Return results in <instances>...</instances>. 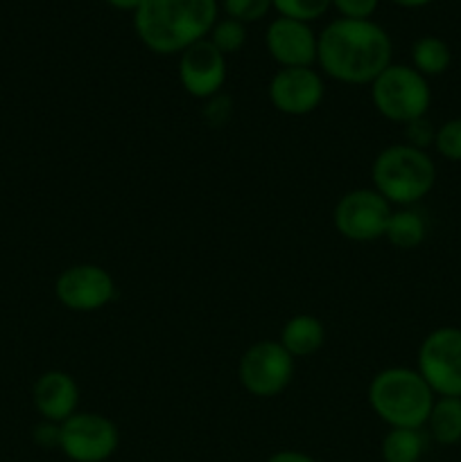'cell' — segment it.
<instances>
[{
	"instance_id": "1",
	"label": "cell",
	"mask_w": 461,
	"mask_h": 462,
	"mask_svg": "<svg viewBox=\"0 0 461 462\" xmlns=\"http://www.w3.org/2000/svg\"><path fill=\"white\" fill-rule=\"evenodd\" d=\"M391 39L378 23L339 18L319 34L316 63L330 79L371 86L384 68L391 66Z\"/></svg>"
},
{
	"instance_id": "2",
	"label": "cell",
	"mask_w": 461,
	"mask_h": 462,
	"mask_svg": "<svg viewBox=\"0 0 461 462\" xmlns=\"http://www.w3.org/2000/svg\"><path fill=\"white\" fill-rule=\"evenodd\" d=\"M217 23V0H143L134 12L140 43L154 54H181L208 39Z\"/></svg>"
},
{
	"instance_id": "3",
	"label": "cell",
	"mask_w": 461,
	"mask_h": 462,
	"mask_svg": "<svg viewBox=\"0 0 461 462\" xmlns=\"http://www.w3.org/2000/svg\"><path fill=\"white\" fill-rule=\"evenodd\" d=\"M366 400L389 429H423L437 395L416 368L391 365L373 374Z\"/></svg>"
},
{
	"instance_id": "4",
	"label": "cell",
	"mask_w": 461,
	"mask_h": 462,
	"mask_svg": "<svg viewBox=\"0 0 461 462\" xmlns=\"http://www.w3.org/2000/svg\"><path fill=\"white\" fill-rule=\"evenodd\" d=\"M375 192L391 206L411 208L423 201L437 185V162L428 152L400 143L384 147L371 165Z\"/></svg>"
},
{
	"instance_id": "5",
	"label": "cell",
	"mask_w": 461,
	"mask_h": 462,
	"mask_svg": "<svg viewBox=\"0 0 461 462\" xmlns=\"http://www.w3.org/2000/svg\"><path fill=\"white\" fill-rule=\"evenodd\" d=\"M371 102L384 120L405 126L428 116L432 88L428 77L411 66L391 63L371 84Z\"/></svg>"
},
{
	"instance_id": "6",
	"label": "cell",
	"mask_w": 461,
	"mask_h": 462,
	"mask_svg": "<svg viewBox=\"0 0 461 462\" xmlns=\"http://www.w3.org/2000/svg\"><path fill=\"white\" fill-rule=\"evenodd\" d=\"M416 370L437 397H461V328L432 329L420 341Z\"/></svg>"
},
{
	"instance_id": "7",
	"label": "cell",
	"mask_w": 461,
	"mask_h": 462,
	"mask_svg": "<svg viewBox=\"0 0 461 462\" xmlns=\"http://www.w3.org/2000/svg\"><path fill=\"white\" fill-rule=\"evenodd\" d=\"M294 361L280 341H256L240 356L238 379L249 395L271 400L292 383Z\"/></svg>"
},
{
	"instance_id": "8",
	"label": "cell",
	"mask_w": 461,
	"mask_h": 462,
	"mask_svg": "<svg viewBox=\"0 0 461 462\" xmlns=\"http://www.w3.org/2000/svg\"><path fill=\"white\" fill-rule=\"evenodd\" d=\"M393 206L373 188H357L343 194L333 210V224L342 237L351 242L384 239Z\"/></svg>"
},
{
	"instance_id": "9",
	"label": "cell",
	"mask_w": 461,
	"mask_h": 462,
	"mask_svg": "<svg viewBox=\"0 0 461 462\" xmlns=\"http://www.w3.org/2000/svg\"><path fill=\"white\" fill-rule=\"evenodd\" d=\"M120 447V431L107 415L77 411L61 422L59 451L72 462H107Z\"/></svg>"
},
{
	"instance_id": "10",
	"label": "cell",
	"mask_w": 461,
	"mask_h": 462,
	"mask_svg": "<svg viewBox=\"0 0 461 462\" xmlns=\"http://www.w3.org/2000/svg\"><path fill=\"white\" fill-rule=\"evenodd\" d=\"M59 305L77 314H90L111 305L116 298V280L99 264H72L54 280Z\"/></svg>"
},
{
	"instance_id": "11",
	"label": "cell",
	"mask_w": 461,
	"mask_h": 462,
	"mask_svg": "<svg viewBox=\"0 0 461 462\" xmlns=\"http://www.w3.org/2000/svg\"><path fill=\"white\" fill-rule=\"evenodd\" d=\"M324 97L325 84L315 68H280L269 81V102L283 116H310Z\"/></svg>"
},
{
	"instance_id": "12",
	"label": "cell",
	"mask_w": 461,
	"mask_h": 462,
	"mask_svg": "<svg viewBox=\"0 0 461 462\" xmlns=\"http://www.w3.org/2000/svg\"><path fill=\"white\" fill-rule=\"evenodd\" d=\"M226 57L208 39L179 54V81L194 99L217 97L226 84Z\"/></svg>"
},
{
	"instance_id": "13",
	"label": "cell",
	"mask_w": 461,
	"mask_h": 462,
	"mask_svg": "<svg viewBox=\"0 0 461 462\" xmlns=\"http://www.w3.org/2000/svg\"><path fill=\"white\" fill-rule=\"evenodd\" d=\"M265 43L280 68H312L316 63L319 36L307 23L278 16L267 27Z\"/></svg>"
},
{
	"instance_id": "14",
	"label": "cell",
	"mask_w": 461,
	"mask_h": 462,
	"mask_svg": "<svg viewBox=\"0 0 461 462\" xmlns=\"http://www.w3.org/2000/svg\"><path fill=\"white\" fill-rule=\"evenodd\" d=\"M32 402L45 422L61 424L77 413L80 386L72 374L63 373V370H48L34 382Z\"/></svg>"
},
{
	"instance_id": "15",
	"label": "cell",
	"mask_w": 461,
	"mask_h": 462,
	"mask_svg": "<svg viewBox=\"0 0 461 462\" xmlns=\"http://www.w3.org/2000/svg\"><path fill=\"white\" fill-rule=\"evenodd\" d=\"M278 341L294 359H306L324 347L325 328L316 316L296 314L283 325Z\"/></svg>"
},
{
	"instance_id": "16",
	"label": "cell",
	"mask_w": 461,
	"mask_h": 462,
	"mask_svg": "<svg viewBox=\"0 0 461 462\" xmlns=\"http://www.w3.org/2000/svg\"><path fill=\"white\" fill-rule=\"evenodd\" d=\"M429 438L443 447L461 442V397H437L425 422Z\"/></svg>"
},
{
	"instance_id": "17",
	"label": "cell",
	"mask_w": 461,
	"mask_h": 462,
	"mask_svg": "<svg viewBox=\"0 0 461 462\" xmlns=\"http://www.w3.org/2000/svg\"><path fill=\"white\" fill-rule=\"evenodd\" d=\"M428 237V221L414 208H398L391 212V219L387 224V239L391 246L400 248V251H414Z\"/></svg>"
},
{
	"instance_id": "18",
	"label": "cell",
	"mask_w": 461,
	"mask_h": 462,
	"mask_svg": "<svg viewBox=\"0 0 461 462\" xmlns=\"http://www.w3.org/2000/svg\"><path fill=\"white\" fill-rule=\"evenodd\" d=\"M428 447L423 429H389L387 436L382 438V454L384 462H420Z\"/></svg>"
},
{
	"instance_id": "19",
	"label": "cell",
	"mask_w": 461,
	"mask_h": 462,
	"mask_svg": "<svg viewBox=\"0 0 461 462\" xmlns=\"http://www.w3.org/2000/svg\"><path fill=\"white\" fill-rule=\"evenodd\" d=\"M452 50L438 36H420L411 48V68L423 77H438L450 68Z\"/></svg>"
},
{
	"instance_id": "20",
	"label": "cell",
	"mask_w": 461,
	"mask_h": 462,
	"mask_svg": "<svg viewBox=\"0 0 461 462\" xmlns=\"http://www.w3.org/2000/svg\"><path fill=\"white\" fill-rule=\"evenodd\" d=\"M208 41L224 57H229V54H235L238 50H242L244 41H247V27H244V23L233 21V18H224V21L215 23V27L208 34Z\"/></svg>"
},
{
	"instance_id": "21",
	"label": "cell",
	"mask_w": 461,
	"mask_h": 462,
	"mask_svg": "<svg viewBox=\"0 0 461 462\" xmlns=\"http://www.w3.org/2000/svg\"><path fill=\"white\" fill-rule=\"evenodd\" d=\"M333 5V0H271V7L285 18H294V21L310 23L324 16L325 9Z\"/></svg>"
},
{
	"instance_id": "22",
	"label": "cell",
	"mask_w": 461,
	"mask_h": 462,
	"mask_svg": "<svg viewBox=\"0 0 461 462\" xmlns=\"http://www.w3.org/2000/svg\"><path fill=\"white\" fill-rule=\"evenodd\" d=\"M434 149L450 162H461V117H450L437 126Z\"/></svg>"
},
{
	"instance_id": "23",
	"label": "cell",
	"mask_w": 461,
	"mask_h": 462,
	"mask_svg": "<svg viewBox=\"0 0 461 462\" xmlns=\"http://www.w3.org/2000/svg\"><path fill=\"white\" fill-rule=\"evenodd\" d=\"M224 9L229 18L240 23H256L267 16L271 9V0H224Z\"/></svg>"
},
{
	"instance_id": "24",
	"label": "cell",
	"mask_w": 461,
	"mask_h": 462,
	"mask_svg": "<svg viewBox=\"0 0 461 462\" xmlns=\"http://www.w3.org/2000/svg\"><path fill=\"white\" fill-rule=\"evenodd\" d=\"M405 129V143L411 144L416 149H423L428 152L429 147H434V138H437V126L428 120V116L419 117V120L409 122V125L402 126Z\"/></svg>"
},
{
	"instance_id": "25",
	"label": "cell",
	"mask_w": 461,
	"mask_h": 462,
	"mask_svg": "<svg viewBox=\"0 0 461 462\" xmlns=\"http://www.w3.org/2000/svg\"><path fill=\"white\" fill-rule=\"evenodd\" d=\"M378 3L380 0H333L342 18H353V21H371Z\"/></svg>"
},
{
	"instance_id": "26",
	"label": "cell",
	"mask_w": 461,
	"mask_h": 462,
	"mask_svg": "<svg viewBox=\"0 0 461 462\" xmlns=\"http://www.w3.org/2000/svg\"><path fill=\"white\" fill-rule=\"evenodd\" d=\"M32 438L39 447L43 449H59V442H61V424L54 422H41L36 424L34 431H32Z\"/></svg>"
},
{
	"instance_id": "27",
	"label": "cell",
	"mask_w": 461,
	"mask_h": 462,
	"mask_svg": "<svg viewBox=\"0 0 461 462\" xmlns=\"http://www.w3.org/2000/svg\"><path fill=\"white\" fill-rule=\"evenodd\" d=\"M265 462H316V460L312 458V456L303 454V451L283 449V451H276V454H271Z\"/></svg>"
},
{
	"instance_id": "28",
	"label": "cell",
	"mask_w": 461,
	"mask_h": 462,
	"mask_svg": "<svg viewBox=\"0 0 461 462\" xmlns=\"http://www.w3.org/2000/svg\"><path fill=\"white\" fill-rule=\"evenodd\" d=\"M111 7L116 9H125V12H136V9L143 5V0H107Z\"/></svg>"
},
{
	"instance_id": "29",
	"label": "cell",
	"mask_w": 461,
	"mask_h": 462,
	"mask_svg": "<svg viewBox=\"0 0 461 462\" xmlns=\"http://www.w3.org/2000/svg\"><path fill=\"white\" fill-rule=\"evenodd\" d=\"M391 3H396L398 7H423V5H429L432 0H391Z\"/></svg>"
}]
</instances>
